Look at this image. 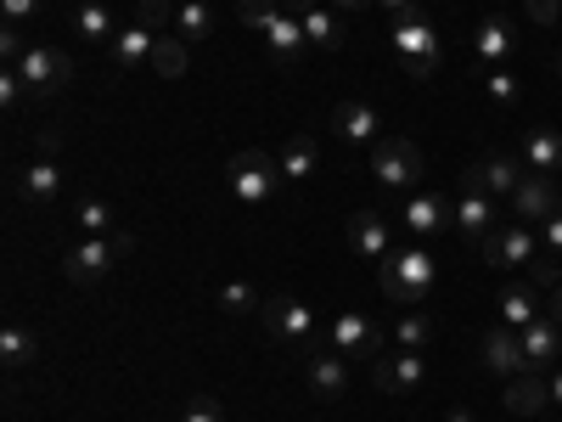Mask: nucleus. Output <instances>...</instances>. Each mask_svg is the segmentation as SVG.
<instances>
[{
  "label": "nucleus",
  "instance_id": "1",
  "mask_svg": "<svg viewBox=\"0 0 562 422\" xmlns=\"http://www.w3.org/2000/svg\"><path fill=\"white\" fill-rule=\"evenodd\" d=\"M378 288L405 304V310H422L439 288V259L428 248H394L389 259H378Z\"/></svg>",
  "mask_w": 562,
  "mask_h": 422
},
{
  "label": "nucleus",
  "instance_id": "2",
  "mask_svg": "<svg viewBox=\"0 0 562 422\" xmlns=\"http://www.w3.org/2000/svg\"><path fill=\"white\" fill-rule=\"evenodd\" d=\"M225 186H231V198H237L243 209H270L281 192H288V175H281L276 153L243 147L237 158H231V169H225Z\"/></svg>",
  "mask_w": 562,
  "mask_h": 422
},
{
  "label": "nucleus",
  "instance_id": "3",
  "mask_svg": "<svg viewBox=\"0 0 562 422\" xmlns=\"http://www.w3.org/2000/svg\"><path fill=\"white\" fill-rule=\"evenodd\" d=\"M394 57H400V68L411 79H434L439 63H445V40H439V29L422 12H411V18L394 23Z\"/></svg>",
  "mask_w": 562,
  "mask_h": 422
},
{
  "label": "nucleus",
  "instance_id": "4",
  "mask_svg": "<svg viewBox=\"0 0 562 422\" xmlns=\"http://www.w3.org/2000/svg\"><path fill=\"white\" fill-rule=\"evenodd\" d=\"M130 248H135L130 231H113V237H79L74 254L63 259V276L74 281V288H97V281H102Z\"/></svg>",
  "mask_w": 562,
  "mask_h": 422
},
{
  "label": "nucleus",
  "instance_id": "5",
  "mask_svg": "<svg viewBox=\"0 0 562 422\" xmlns=\"http://www.w3.org/2000/svg\"><path fill=\"white\" fill-rule=\"evenodd\" d=\"M495 198H490V186H484V169L473 164L461 175V198H456V231H461V243L467 248H484L490 243V231H495Z\"/></svg>",
  "mask_w": 562,
  "mask_h": 422
},
{
  "label": "nucleus",
  "instance_id": "6",
  "mask_svg": "<svg viewBox=\"0 0 562 422\" xmlns=\"http://www.w3.org/2000/svg\"><path fill=\"white\" fill-rule=\"evenodd\" d=\"M371 180L383 186V192H416V180H422V153H416V141L405 135H383L378 147H371Z\"/></svg>",
  "mask_w": 562,
  "mask_h": 422
},
{
  "label": "nucleus",
  "instance_id": "7",
  "mask_svg": "<svg viewBox=\"0 0 562 422\" xmlns=\"http://www.w3.org/2000/svg\"><path fill=\"white\" fill-rule=\"evenodd\" d=\"M326 349H338L344 360H378L389 349V333L371 315L344 310V315H333V326H326Z\"/></svg>",
  "mask_w": 562,
  "mask_h": 422
},
{
  "label": "nucleus",
  "instance_id": "8",
  "mask_svg": "<svg viewBox=\"0 0 562 422\" xmlns=\"http://www.w3.org/2000/svg\"><path fill=\"white\" fill-rule=\"evenodd\" d=\"M265 333L276 338V344H288V349H315V310L304 304V299H293V293H276V299H265Z\"/></svg>",
  "mask_w": 562,
  "mask_h": 422
},
{
  "label": "nucleus",
  "instance_id": "9",
  "mask_svg": "<svg viewBox=\"0 0 562 422\" xmlns=\"http://www.w3.org/2000/svg\"><path fill=\"white\" fill-rule=\"evenodd\" d=\"M18 74L29 85V97H57V90L74 79V63H68V52H57V45H29Z\"/></svg>",
  "mask_w": 562,
  "mask_h": 422
},
{
  "label": "nucleus",
  "instance_id": "10",
  "mask_svg": "<svg viewBox=\"0 0 562 422\" xmlns=\"http://www.w3.org/2000/svg\"><path fill=\"white\" fill-rule=\"evenodd\" d=\"M484 254V265H495V270H518V265H529V259H540V231L535 225H495L490 231V243L479 248Z\"/></svg>",
  "mask_w": 562,
  "mask_h": 422
},
{
  "label": "nucleus",
  "instance_id": "11",
  "mask_svg": "<svg viewBox=\"0 0 562 422\" xmlns=\"http://www.w3.org/2000/svg\"><path fill=\"white\" fill-rule=\"evenodd\" d=\"M371 384H378L383 395H416L422 384H428V360H422L416 349L378 355V360H371Z\"/></svg>",
  "mask_w": 562,
  "mask_h": 422
},
{
  "label": "nucleus",
  "instance_id": "12",
  "mask_svg": "<svg viewBox=\"0 0 562 422\" xmlns=\"http://www.w3.org/2000/svg\"><path fill=\"white\" fill-rule=\"evenodd\" d=\"M333 135L344 141V147H378L383 141V113L371 108L366 97H349L333 108Z\"/></svg>",
  "mask_w": 562,
  "mask_h": 422
},
{
  "label": "nucleus",
  "instance_id": "13",
  "mask_svg": "<svg viewBox=\"0 0 562 422\" xmlns=\"http://www.w3.org/2000/svg\"><path fill=\"white\" fill-rule=\"evenodd\" d=\"M456 225V203L445 198V192H416L411 203H405V231L416 243H428V237H439V231H450Z\"/></svg>",
  "mask_w": 562,
  "mask_h": 422
},
{
  "label": "nucleus",
  "instance_id": "14",
  "mask_svg": "<svg viewBox=\"0 0 562 422\" xmlns=\"http://www.w3.org/2000/svg\"><path fill=\"white\" fill-rule=\"evenodd\" d=\"M479 360H484V371H495V378H518V371H524V349H518V326H506V321L484 326V344H479Z\"/></svg>",
  "mask_w": 562,
  "mask_h": 422
},
{
  "label": "nucleus",
  "instance_id": "15",
  "mask_svg": "<svg viewBox=\"0 0 562 422\" xmlns=\"http://www.w3.org/2000/svg\"><path fill=\"white\" fill-rule=\"evenodd\" d=\"M304 378H310V395L315 400H344L349 395V360L338 349H310Z\"/></svg>",
  "mask_w": 562,
  "mask_h": 422
},
{
  "label": "nucleus",
  "instance_id": "16",
  "mask_svg": "<svg viewBox=\"0 0 562 422\" xmlns=\"http://www.w3.org/2000/svg\"><path fill=\"white\" fill-rule=\"evenodd\" d=\"M562 203H557V186H551V175H524L518 180V192H512V214H518L524 225H546L551 214H557Z\"/></svg>",
  "mask_w": 562,
  "mask_h": 422
},
{
  "label": "nucleus",
  "instance_id": "17",
  "mask_svg": "<svg viewBox=\"0 0 562 422\" xmlns=\"http://www.w3.org/2000/svg\"><path fill=\"white\" fill-rule=\"evenodd\" d=\"M518 349H524V366H529V371H546V366L562 355V326H557V315H535L529 326H518Z\"/></svg>",
  "mask_w": 562,
  "mask_h": 422
},
{
  "label": "nucleus",
  "instance_id": "18",
  "mask_svg": "<svg viewBox=\"0 0 562 422\" xmlns=\"http://www.w3.org/2000/svg\"><path fill=\"white\" fill-rule=\"evenodd\" d=\"M349 248H355L360 259H389V254H394L389 220H383L378 209H355V214H349Z\"/></svg>",
  "mask_w": 562,
  "mask_h": 422
},
{
  "label": "nucleus",
  "instance_id": "19",
  "mask_svg": "<svg viewBox=\"0 0 562 422\" xmlns=\"http://www.w3.org/2000/svg\"><path fill=\"white\" fill-rule=\"evenodd\" d=\"M259 40H265V52H270L276 68H293V63L304 57V45H310V40H304V23L288 18V12H276V18L259 29Z\"/></svg>",
  "mask_w": 562,
  "mask_h": 422
},
{
  "label": "nucleus",
  "instance_id": "20",
  "mask_svg": "<svg viewBox=\"0 0 562 422\" xmlns=\"http://www.w3.org/2000/svg\"><path fill=\"white\" fill-rule=\"evenodd\" d=\"M501 406L512 411V417H540L546 406H551V378L546 371H518V378H506V395H501Z\"/></svg>",
  "mask_w": 562,
  "mask_h": 422
},
{
  "label": "nucleus",
  "instance_id": "21",
  "mask_svg": "<svg viewBox=\"0 0 562 422\" xmlns=\"http://www.w3.org/2000/svg\"><path fill=\"white\" fill-rule=\"evenodd\" d=\"M18 198L34 203V209H52V203L63 198V169H57L52 158L23 164V169H18Z\"/></svg>",
  "mask_w": 562,
  "mask_h": 422
},
{
  "label": "nucleus",
  "instance_id": "22",
  "mask_svg": "<svg viewBox=\"0 0 562 422\" xmlns=\"http://www.w3.org/2000/svg\"><path fill=\"white\" fill-rule=\"evenodd\" d=\"M153 45H158V34H153L147 23H130V29H119V34H113L108 57H113V68L140 74V68H153Z\"/></svg>",
  "mask_w": 562,
  "mask_h": 422
},
{
  "label": "nucleus",
  "instance_id": "23",
  "mask_svg": "<svg viewBox=\"0 0 562 422\" xmlns=\"http://www.w3.org/2000/svg\"><path fill=\"white\" fill-rule=\"evenodd\" d=\"M74 34H79L85 45H113L119 18H113L108 0H79V7H74Z\"/></svg>",
  "mask_w": 562,
  "mask_h": 422
},
{
  "label": "nucleus",
  "instance_id": "24",
  "mask_svg": "<svg viewBox=\"0 0 562 422\" xmlns=\"http://www.w3.org/2000/svg\"><path fill=\"white\" fill-rule=\"evenodd\" d=\"M524 169H535V175H557V169H562V130L535 124V130L524 135Z\"/></svg>",
  "mask_w": 562,
  "mask_h": 422
},
{
  "label": "nucleus",
  "instance_id": "25",
  "mask_svg": "<svg viewBox=\"0 0 562 422\" xmlns=\"http://www.w3.org/2000/svg\"><path fill=\"white\" fill-rule=\"evenodd\" d=\"M434 338H439V321H434L428 310H405V315L389 326V344H394V349H416V355H422Z\"/></svg>",
  "mask_w": 562,
  "mask_h": 422
},
{
  "label": "nucleus",
  "instance_id": "26",
  "mask_svg": "<svg viewBox=\"0 0 562 422\" xmlns=\"http://www.w3.org/2000/svg\"><path fill=\"white\" fill-rule=\"evenodd\" d=\"M299 23H304V40L315 45V52H338L344 34H349L344 29V12H333V7H310Z\"/></svg>",
  "mask_w": 562,
  "mask_h": 422
},
{
  "label": "nucleus",
  "instance_id": "27",
  "mask_svg": "<svg viewBox=\"0 0 562 422\" xmlns=\"http://www.w3.org/2000/svg\"><path fill=\"white\" fill-rule=\"evenodd\" d=\"M276 164H281V175H288V186H304L315 175L321 153H315L310 135H288V141H281V153H276Z\"/></svg>",
  "mask_w": 562,
  "mask_h": 422
},
{
  "label": "nucleus",
  "instance_id": "28",
  "mask_svg": "<svg viewBox=\"0 0 562 422\" xmlns=\"http://www.w3.org/2000/svg\"><path fill=\"white\" fill-rule=\"evenodd\" d=\"M540 315V288L535 281H506L501 288V321L506 326H529Z\"/></svg>",
  "mask_w": 562,
  "mask_h": 422
},
{
  "label": "nucleus",
  "instance_id": "29",
  "mask_svg": "<svg viewBox=\"0 0 562 422\" xmlns=\"http://www.w3.org/2000/svg\"><path fill=\"white\" fill-rule=\"evenodd\" d=\"M34 355H40L34 326H23V321H7V326H0V360H7V371L34 366Z\"/></svg>",
  "mask_w": 562,
  "mask_h": 422
},
{
  "label": "nucleus",
  "instance_id": "30",
  "mask_svg": "<svg viewBox=\"0 0 562 422\" xmlns=\"http://www.w3.org/2000/svg\"><path fill=\"white\" fill-rule=\"evenodd\" d=\"M473 52H479V63L506 68V57H512V23L506 18H484L479 34H473Z\"/></svg>",
  "mask_w": 562,
  "mask_h": 422
},
{
  "label": "nucleus",
  "instance_id": "31",
  "mask_svg": "<svg viewBox=\"0 0 562 422\" xmlns=\"http://www.w3.org/2000/svg\"><path fill=\"white\" fill-rule=\"evenodd\" d=\"M74 220H79V237H113V231H124L119 225V209L108 198H79L74 203Z\"/></svg>",
  "mask_w": 562,
  "mask_h": 422
},
{
  "label": "nucleus",
  "instance_id": "32",
  "mask_svg": "<svg viewBox=\"0 0 562 422\" xmlns=\"http://www.w3.org/2000/svg\"><path fill=\"white\" fill-rule=\"evenodd\" d=\"M186 68H192V52H186V40H180V34H158V45H153V68H147V74H158V79H186Z\"/></svg>",
  "mask_w": 562,
  "mask_h": 422
},
{
  "label": "nucleus",
  "instance_id": "33",
  "mask_svg": "<svg viewBox=\"0 0 562 422\" xmlns=\"http://www.w3.org/2000/svg\"><path fill=\"white\" fill-rule=\"evenodd\" d=\"M479 169H484V186H490V198H512V192H518V180L529 175V169H524V158H506V153L484 158Z\"/></svg>",
  "mask_w": 562,
  "mask_h": 422
},
{
  "label": "nucleus",
  "instance_id": "34",
  "mask_svg": "<svg viewBox=\"0 0 562 422\" xmlns=\"http://www.w3.org/2000/svg\"><path fill=\"white\" fill-rule=\"evenodd\" d=\"M175 34L192 45V40H209L214 34V7L209 0H180L175 7Z\"/></svg>",
  "mask_w": 562,
  "mask_h": 422
},
{
  "label": "nucleus",
  "instance_id": "35",
  "mask_svg": "<svg viewBox=\"0 0 562 422\" xmlns=\"http://www.w3.org/2000/svg\"><path fill=\"white\" fill-rule=\"evenodd\" d=\"M214 299H220V310H225V315H254V310H265V299H259L254 281H225V288H220Z\"/></svg>",
  "mask_w": 562,
  "mask_h": 422
},
{
  "label": "nucleus",
  "instance_id": "36",
  "mask_svg": "<svg viewBox=\"0 0 562 422\" xmlns=\"http://www.w3.org/2000/svg\"><path fill=\"white\" fill-rule=\"evenodd\" d=\"M484 97L506 113V108H518V97H524V85H518V74H512V68H490L484 74Z\"/></svg>",
  "mask_w": 562,
  "mask_h": 422
},
{
  "label": "nucleus",
  "instance_id": "37",
  "mask_svg": "<svg viewBox=\"0 0 562 422\" xmlns=\"http://www.w3.org/2000/svg\"><path fill=\"white\" fill-rule=\"evenodd\" d=\"M135 23H147L153 34H169L175 29V7H169V0H140V18Z\"/></svg>",
  "mask_w": 562,
  "mask_h": 422
},
{
  "label": "nucleus",
  "instance_id": "38",
  "mask_svg": "<svg viewBox=\"0 0 562 422\" xmlns=\"http://www.w3.org/2000/svg\"><path fill=\"white\" fill-rule=\"evenodd\" d=\"M276 12H281L276 0H237V18H243V23H248L254 34H259V29H265V23H270Z\"/></svg>",
  "mask_w": 562,
  "mask_h": 422
},
{
  "label": "nucleus",
  "instance_id": "39",
  "mask_svg": "<svg viewBox=\"0 0 562 422\" xmlns=\"http://www.w3.org/2000/svg\"><path fill=\"white\" fill-rule=\"evenodd\" d=\"M23 52H29L23 29H18V23H0V57H7V68H18V63H23Z\"/></svg>",
  "mask_w": 562,
  "mask_h": 422
},
{
  "label": "nucleus",
  "instance_id": "40",
  "mask_svg": "<svg viewBox=\"0 0 562 422\" xmlns=\"http://www.w3.org/2000/svg\"><path fill=\"white\" fill-rule=\"evenodd\" d=\"M23 97H29L23 74H18V68H7V74H0V108H7V113H18V108H23Z\"/></svg>",
  "mask_w": 562,
  "mask_h": 422
},
{
  "label": "nucleus",
  "instance_id": "41",
  "mask_svg": "<svg viewBox=\"0 0 562 422\" xmlns=\"http://www.w3.org/2000/svg\"><path fill=\"white\" fill-rule=\"evenodd\" d=\"M540 254L546 259H562V209L546 220V231H540Z\"/></svg>",
  "mask_w": 562,
  "mask_h": 422
},
{
  "label": "nucleus",
  "instance_id": "42",
  "mask_svg": "<svg viewBox=\"0 0 562 422\" xmlns=\"http://www.w3.org/2000/svg\"><path fill=\"white\" fill-rule=\"evenodd\" d=\"M40 7H45V0H0V18H7V23H18V29H23V23H29V18H34Z\"/></svg>",
  "mask_w": 562,
  "mask_h": 422
},
{
  "label": "nucleus",
  "instance_id": "43",
  "mask_svg": "<svg viewBox=\"0 0 562 422\" xmlns=\"http://www.w3.org/2000/svg\"><path fill=\"white\" fill-rule=\"evenodd\" d=\"M180 422H225V411H220V400H192Z\"/></svg>",
  "mask_w": 562,
  "mask_h": 422
},
{
  "label": "nucleus",
  "instance_id": "44",
  "mask_svg": "<svg viewBox=\"0 0 562 422\" xmlns=\"http://www.w3.org/2000/svg\"><path fill=\"white\" fill-rule=\"evenodd\" d=\"M557 12H562V0H529V18H535L540 29H551V23H557Z\"/></svg>",
  "mask_w": 562,
  "mask_h": 422
},
{
  "label": "nucleus",
  "instance_id": "45",
  "mask_svg": "<svg viewBox=\"0 0 562 422\" xmlns=\"http://www.w3.org/2000/svg\"><path fill=\"white\" fill-rule=\"evenodd\" d=\"M535 288H557V259H535Z\"/></svg>",
  "mask_w": 562,
  "mask_h": 422
},
{
  "label": "nucleus",
  "instance_id": "46",
  "mask_svg": "<svg viewBox=\"0 0 562 422\" xmlns=\"http://www.w3.org/2000/svg\"><path fill=\"white\" fill-rule=\"evenodd\" d=\"M378 7H383V12H394V23H400V18H411V12H422L416 0H378Z\"/></svg>",
  "mask_w": 562,
  "mask_h": 422
},
{
  "label": "nucleus",
  "instance_id": "47",
  "mask_svg": "<svg viewBox=\"0 0 562 422\" xmlns=\"http://www.w3.org/2000/svg\"><path fill=\"white\" fill-rule=\"evenodd\" d=\"M276 7H281V12H288V18H304L310 7H321V0H276Z\"/></svg>",
  "mask_w": 562,
  "mask_h": 422
},
{
  "label": "nucleus",
  "instance_id": "48",
  "mask_svg": "<svg viewBox=\"0 0 562 422\" xmlns=\"http://www.w3.org/2000/svg\"><path fill=\"white\" fill-rule=\"evenodd\" d=\"M366 7H378V0H333V12H344V18H355V12H366Z\"/></svg>",
  "mask_w": 562,
  "mask_h": 422
},
{
  "label": "nucleus",
  "instance_id": "49",
  "mask_svg": "<svg viewBox=\"0 0 562 422\" xmlns=\"http://www.w3.org/2000/svg\"><path fill=\"white\" fill-rule=\"evenodd\" d=\"M445 422H479V417L467 411V406H456V411H445Z\"/></svg>",
  "mask_w": 562,
  "mask_h": 422
},
{
  "label": "nucleus",
  "instance_id": "50",
  "mask_svg": "<svg viewBox=\"0 0 562 422\" xmlns=\"http://www.w3.org/2000/svg\"><path fill=\"white\" fill-rule=\"evenodd\" d=\"M551 400L562 406V371H551Z\"/></svg>",
  "mask_w": 562,
  "mask_h": 422
},
{
  "label": "nucleus",
  "instance_id": "51",
  "mask_svg": "<svg viewBox=\"0 0 562 422\" xmlns=\"http://www.w3.org/2000/svg\"><path fill=\"white\" fill-rule=\"evenodd\" d=\"M551 315H557V326H562V288H557V304H551Z\"/></svg>",
  "mask_w": 562,
  "mask_h": 422
},
{
  "label": "nucleus",
  "instance_id": "52",
  "mask_svg": "<svg viewBox=\"0 0 562 422\" xmlns=\"http://www.w3.org/2000/svg\"><path fill=\"white\" fill-rule=\"evenodd\" d=\"M557 74H562V52H557Z\"/></svg>",
  "mask_w": 562,
  "mask_h": 422
}]
</instances>
